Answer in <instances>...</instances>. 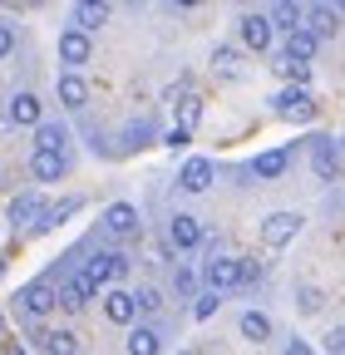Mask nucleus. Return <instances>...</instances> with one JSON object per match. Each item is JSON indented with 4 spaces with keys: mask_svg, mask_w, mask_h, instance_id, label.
Masks as SVG:
<instances>
[{
    "mask_svg": "<svg viewBox=\"0 0 345 355\" xmlns=\"http://www.w3.org/2000/svg\"><path fill=\"white\" fill-rule=\"evenodd\" d=\"M0 336H6V316H0Z\"/></svg>",
    "mask_w": 345,
    "mask_h": 355,
    "instance_id": "obj_43",
    "label": "nucleus"
},
{
    "mask_svg": "<svg viewBox=\"0 0 345 355\" xmlns=\"http://www.w3.org/2000/svg\"><path fill=\"white\" fill-rule=\"evenodd\" d=\"M30 173L39 178V183H55V178H64V153L35 148V158H30Z\"/></svg>",
    "mask_w": 345,
    "mask_h": 355,
    "instance_id": "obj_14",
    "label": "nucleus"
},
{
    "mask_svg": "<svg viewBox=\"0 0 345 355\" xmlns=\"http://www.w3.org/2000/svg\"><path fill=\"white\" fill-rule=\"evenodd\" d=\"M178 355H193V350H178Z\"/></svg>",
    "mask_w": 345,
    "mask_h": 355,
    "instance_id": "obj_44",
    "label": "nucleus"
},
{
    "mask_svg": "<svg viewBox=\"0 0 345 355\" xmlns=\"http://www.w3.org/2000/svg\"><path fill=\"white\" fill-rule=\"evenodd\" d=\"M218 306H222V301H218V291H202V296H197V306H193V316H197V321H207V316H218Z\"/></svg>",
    "mask_w": 345,
    "mask_h": 355,
    "instance_id": "obj_31",
    "label": "nucleus"
},
{
    "mask_svg": "<svg viewBox=\"0 0 345 355\" xmlns=\"http://www.w3.org/2000/svg\"><path fill=\"white\" fill-rule=\"evenodd\" d=\"M79 277H84V282H89V286L99 291V286L109 282V252H99V257H89V261H84V272H79Z\"/></svg>",
    "mask_w": 345,
    "mask_h": 355,
    "instance_id": "obj_24",
    "label": "nucleus"
},
{
    "mask_svg": "<svg viewBox=\"0 0 345 355\" xmlns=\"http://www.w3.org/2000/svg\"><path fill=\"white\" fill-rule=\"evenodd\" d=\"M172 6H183V10H193V6H202V0H172Z\"/></svg>",
    "mask_w": 345,
    "mask_h": 355,
    "instance_id": "obj_41",
    "label": "nucleus"
},
{
    "mask_svg": "<svg viewBox=\"0 0 345 355\" xmlns=\"http://www.w3.org/2000/svg\"><path fill=\"white\" fill-rule=\"evenodd\" d=\"M178 183H183L188 193H202V188L212 183V158H188V163H183V178H178Z\"/></svg>",
    "mask_w": 345,
    "mask_h": 355,
    "instance_id": "obj_18",
    "label": "nucleus"
},
{
    "mask_svg": "<svg viewBox=\"0 0 345 355\" xmlns=\"http://www.w3.org/2000/svg\"><path fill=\"white\" fill-rule=\"evenodd\" d=\"M316 44H321V40H316L306 25H301V30H291V35H286V55H281V60H296V64H306V60L316 55Z\"/></svg>",
    "mask_w": 345,
    "mask_h": 355,
    "instance_id": "obj_15",
    "label": "nucleus"
},
{
    "mask_svg": "<svg viewBox=\"0 0 345 355\" xmlns=\"http://www.w3.org/2000/svg\"><path fill=\"white\" fill-rule=\"evenodd\" d=\"M251 173H256V178H281V173H286V153H262V158H251Z\"/></svg>",
    "mask_w": 345,
    "mask_h": 355,
    "instance_id": "obj_27",
    "label": "nucleus"
},
{
    "mask_svg": "<svg viewBox=\"0 0 345 355\" xmlns=\"http://www.w3.org/2000/svg\"><path fill=\"white\" fill-rule=\"evenodd\" d=\"M6 55H15V30L0 25V60H6Z\"/></svg>",
    "mask_w": 345,
    "mask_h": 355,
    "instance_id": "obj_37",
    "label": "nucleus"
},
{
    "mask_svg": "<svg viewBox=\"0 0 345 355\" xmlns=\"http://www.w3.org/2000/svg\"><path fill=\"white\" fill-rule=\"evenodd\" d=\"M35 340H39V350L45 355H74L79 345H74V331H35Z\"/></svg>",
    "mask_w": 345,
    "mask_h": 355,
    "instance_id": "obj_19",
    "label": "nucleus"
},
{
    "mask_svg": "<svg viewBox=\"0 0 345 355\" xmlns=\"http://www.w3.org/2000/svg\"><path fill=\"white\" fill-rule=\"evenodd\" d=\"M104 222H109V232H114V237H139V227H143L134 202H114V207L104 212Z\"/></svg>",
    "mask_w": 345,
    "mask_h": 355,
    "instance_id": "obj_7",
    "label": "nucleus"
},
{
    "mask_svg": "<svg viewBox=\"0 0 345 355\" xmlns=\"http://www.w3.org/2000/svg\"><path fill=\"white\" fill-rule=\"evenodd\" d=\"M207 291H232V286H242V261L237 257H218V261H207Z\"/></svg>",
    "mask_w": 345,
    "mask_h": 355,
    "instance_id": "obj_4",
    "label": "nucleus"
},
{
    "mask_svg": "<svg viewBox=\"0 0 345 355\" xmlns=\"http://www.w3.org/2000/svg\"><path fill=\"white\" fill-rule=\"evenodd\" d=\"M79 207H84L79 198H60L55 207H39V212H35V232H55L60 222H64V217H74Z\"/></svg>",
    "mask_w": 345,
    "mask_h": 355,
    "instance_id": "obj_10",
    "label": "nucleus"
},
{
    "mask_svg": "<svg viewBox=\"0 0 345 355\" xmlns=\"http://www.w3.org/2000/svg\"><path fill=\"white\" fill-rule=\"evenodd\" d=\"M272 104H276V114H281V119H291V123L316 119V99L306 94V89H281V94H276Z\"/></svg>",
    "mask_w": 345,
    "mask_h": 355,
    "instance_id": "obj_2",
    "label": "nucleus"
},
{
    "mask_svg": "<svg viewBox=\"0 0 345 355\" xmlns=\"http://www.w3.org/2000/svg\"><path fill=\"white\" fill-rule=\"evenodd\" d=\"M296 232H301V212H272V217L262 222V242H267V247H291Z\"/></svg>",
    "mask_w": 345,
    "mask_h": 355,
    "instance_id": "obj_1",
    "label": "nucleus"
},
{
    "mask_svg": "<svg viewBox=\"0 0 345 355\" xmlns=\"http://www.w3.org/2000/svg\"><path fill=\"white\" fill-rule=\"evenodd\" d=\"M311 168L321 183H335L340 178V144L335 139H311Z\"/></svg>",
    "mask_w": 345,
    "mask_h": 355,
    "instance_id": "obj_3",
    "label": "nucleus"
},
{
    "mask_svg": "<svg viewBox=\"0 0 345 355\" xmlns=\"http://www.w3.org/2000/svg\"><path fill=\"white\" fill-rule=\"evenodd\" d=\"M134 291H123V286H114L109 296H104V316L114 321V326H134Z\"/></svg>",
    "mask_w": 345,
    "mask_h": 355,
    "instance_id": "obj_9",
    "label": "nucleus"
},
{
    "mask_svg": "<svg viewBox=\"0 0 345 355\" xmlns=\"http://www.w3.org/2000/svg\"><path fill=\"white\" fill-rule=\"evenodd\" d=\"M89 55H94L89 35H79V30H64V35H60V60H64V64H89Z\"/></svg>",
    "mask_w": 345,
    "mask_h": 355,
    "instance_id": "obj_11",
    "label": "nucleus"
},
{
    "mask_svg": "<svg viewBox=\"0 0 345 355\" xmlns=\"http://www.w3.org/2000/svg\"><path fill=\"white\" fill-rule=\"evenodd\" d=\"M242 336H247L251 345H256V340H267V336H272V321L262 316V311H247V316H242Z\"/></svg>",
    "mask_w": 345,
    "mask_h": 355,
    "instance_id": "obj_25",
    "label": "nucleus"
},
{
    "mask_svg": "<svg viewBox=\"0 0 345 355\" xmlns=\"http://www.w3.org/2000/svg\"><path fill=\"white\" fill-rule=\"evenodd\" d=\"M30 316H50L55 311V286L50 282H30V286H20V296H15Z\"/></svg>",
    "mask_w": 345,
    "mask_h": 355,
    "instance_id": "obj_6",
    "label": "nucleus"
},
{
    "mask_svg": "<svg viewBox=\"0 0 345 355\" xmlns=\"http://www.w3.org/2000/svg\"><path fill=\"white\" fill-rule=\"evenodd\" d=\"M158 345H163V336L153 326H134V331H128V355H158Z\"/></svg>",
    "mask_w": 345,
    "mask_h": 355,
    "instance_id": "obj_20",
    "label": "nucleus"
},
{
    "mask_svg": "<svg viewBox=\"0 0 345 355\" xmlns=\"http://www.w3.org/2000/svg\"><path fill=\"white\" fill-rule=\"evenodd\" d=\"M311 35L316 40H335L340 35V15L335 10H311Z\"/></svg>",
    "mask_w": 345,
    "mask_h": 355,
    "instance_id": "obj_23",
    "label": "nucleus"
},
{
    "mask_svg": "<svg viewBox=\"0 0 345 355\" xmlns=\"http://www.w3.org/2000/svg\"><path fill=\"white\" fill-rule=\"evenodd\" d=\"M212 69L227 74V79H237L242 74V55L232 50V44H218V50H212Z\"/></svg>",
    "mask_w": 345,
    "mask_h": 355,
    "instance_id": "obj_22",
    "label": "nucleus"
},
{
    "mask_svg": "<svg viewBox=\"0 0 345 355\" xmlns=\"http://www.w3.org/2000/svg\"><path fill=\"white\" fill-rule=\"evenodd\" d=\"M0 277H6V252H0Z\"/></svg>",
    "mask_w": 345,
    "mask_h": 355,
    "instance_id": "obj_42",
    "label": "nucleus"
},
{
    "mask_svg": "<svg viewBox=\"0 0 345 355\" xmlns=\"http://www.w3.org/2000/svg\"><path fill=\"white\" fill-rule=\"evenodd\" d=\"M281 355H311V350H306V345H301V340H291V345H286Z\"/></svg>",
    "mask_w": 345,
    "mask_h": 355,
    "instance_id": "obj_39",
    "label": "nucleus"
},
{
    "mask_svg": "<svg viewBox=\"0 0 345 355\" xmlns=\"http://www.w3.org/2000/svg\"><path fill=\"white\" fill-rule=\"evenodd\" d=\"M276 74H281V79H296V84H306L311 64H296V60H276Z\"/></svg>",
    "mask_w": 345,
    "mask_h": 355,
    "instance_id": "obj_30",
    "label": "nucleus"
},
{
    "mask_svg": "<svg viewBox=\"0 0 345 355\" xmlns=\"http://www.w3.org/2000/svg\"><path fill=\"white\" fill-rule=\"evenodd\" d=\"M0 355H30V350H25L20 340H10V345H6V350H0Z\"/></svg>",
    "mask_w": 345,
    "mask_h": 355,
    "instance_id": "obj_40",
    "label": "nucleus"
},
{
    "mask_svg": "<svg viewBox=\"0 0 345 355\" xmlns=\"http://www.w3.org/2000/svg\"><path fill=\"white\" fill-rule=\"evenodd\" d=\"M84 99H89V84H84L79 74H64L60 79V104L64 109H84Z\"/></svg>",
    "mask_w": 345,
    "mask_h": 355,
    "instance_id": "obj_21",
    "label": "nucleus"
},
{
    "mask_svg": "<svg viewBox=\"0 0 345 355\" xmlns=\"http://www.w3.org/2000/svg\"><path fill=\"white\" fill-rule=\"evenodd\" d=\"M188 139H193V133H188V128H178V123H172V128L163 133V148H172V153H183V148H188Z\"/></svg>",
    "mask_w": 345,
    "mask_h": 355,
    "instance_id": "obj_32",
    "label": "nucleus"
},
{
    "mask_svg": "<svg viewBox=\"0 0 345 355\" xmlns=\"http://www.w3.org/2000/svg\"><path fill=\"white\" fill-rule=\"evenodd\" d=\"M0 128H6V119H0Z\"/></svg>",
    "mask_w": 345,
    "mask_h": 355,
    "instance_id": "obj_45",
    "label": "nucleus"
},
{
    "mask_svg": "<svg viewBox=\"0 0 345 355\" xmlns=\"http://www.w3.org/2000/svg\"><path fill=\"white\" fill-rule=\"evenodd\" d=\"M172 282H178V291H197V272H193V266H178Z\"/></svg>",
    "mask_w": 345,
    "mask_h": 355,
    "instance_id": "obj_34",
    "label": "nucleus"
},
{
    "mask_svg": "<svg viewBox=\"0 0 345 355\" xmlns=\"http://www.w3.org/2000/svg\"><path fill=\"white\" fill-rule=\"evenodd\" d=\"M256 277H262V266H256V261H242V286H251Z\"/></svg>",
    "mask_w": 345,
    "mask_h": 355,
    "instance_id": "obj_38",
    "label": "nucleus"
},
{
    "mask_svg": "<svg viewBox=\"0 0 345 355\" xmlns=\"http://www.w3.org/2000/svg\"><path fill=\"white\" fill-rule=\"evenodd\" d=\"M104 20H109V0H79V6H74V30L79 35L99 30Z\"/></svg>",
    "mask_w": 345,
    "mask_h": 355,
    "instance_id": "obj_12",
    "label": "nucleus"
},
{
    "mask_svg": "<svg viewBox=\"0 0 345 355\" xmlns=\"http://www.w3.org/2000/svg\"><path fill=\"white\" fill-rule=\"evenodd\" d=\"M89 296H94V286L84 282V277H74V282H64V286L55 291V306H64V311H84V306H89Z\"/></svg>",
    "mask_w": 345,
    "mask_h": 355,
    "instance_id": "obj_13",
    "label": "nucleus"
},
{
    "mask_svg": "<svg viewBox=\"0 0 345 355\" xmlns=\"http://www.w3.org/2000/svg\"><path fill=\"white\" fill-rule=\"evenodd\" d=\"M202 242V222L197 217H188V212H178L168 222V247H178V252H188V247H197Z\"/></svg>",
    "mask_w": 345,
    "mask_h": 355,
    "instance_id": "obj_5",
    "label": "nucleus"
},
{
    "mask_svg": "<svg viewBox=\"0 0 345 355\" xmlns=\"http://www.w3.org/2000/svg\"><path fill=\"white\" fill-rule=\"evenodd\" d=\"M237 35H242L247 50H256V55H262L267 44H272V25H267V15H242V20H237Z\"/></svg>",
    "mask_w": 345,
    "mask_h": 355,
    "instance_id": "obj_8",
    "label": "nucleus"
},
{
    "mask_svg": "<svg viewBox=\"0 0 345 355\" xmlns=\"http://www.w3.org/2000/svg\"><path fill=\"white\" fill-rule=\"evenodd\" d=\"M301 311H321V291L316 286H301Z\"/></svg>",
    "mask_w": 345,
    "mask_h": 355,
    "instance_id": "obj_36",
    "label": "nucleus"
},
{
    "mask_svg": "<svg viewBox=\"0 0 345 355\" xmlns=\"http://www.w3.org/2000/svg\"><path fill=\"white\" fill-rule=\"evenodd\" d=\"M326 350H330V355H345V331H340V326H330V336H326Z\"/></svg>",
    "mask_w": 345,
    "mask_h": 355,
    "instance_id": "obj_35",
    "label": "nucleus"
},
{
    "mask_svg": "<svg viewBox=\"0 0 345 355\" xmlns=\"http://www.w3.org/2000/svg\"><path fill=\"white\" fill-rule=\"evenodd\" d=\"M109 277H114V282L128 277V257H123V252H109Z\"/></svg>",
    "mask_w": 345,
    "mask_h": 355,
    "instance_id": "obj_33",
    "label": "nucleus"
},
{
    "mask_svg": "<svg viewBox=\"0 0 345 355\" xmlns=\"http://www.w3.org/2000/svg\"><path fill=\"white\" fill-rule=\"evenodd\" d=\"M267 25H272V30H286V35H291V30H301V25H306V10H301L296 0H276V10L267 15Z\"/></svg>",
    "mask_w": 345,
    "mask_h": 355,
    "instance_id": "obj_16",
    "label": "nucleus"
},
{
    "mask_svg": "<svg viewBox=\"0 0 345 355\" xmlns=\"http://www.w3.org/2000/svg\"><path fill=\"white\" fill-rule=\"evenodd\" d=\"M35 148L64 153V128H55V123H39V133H35Z\"/></svg>",
    "mask_w": 345,
    "mask_h": 355,
    "instance_id": "obj_28",
    "label": "nucleus"
},
{
    "mask_svg": "<svg viewBox=\"0 0 345 355\" xmlns=\"http://www.w3.org/2000/svg\"><path fill=\"white\" fill-rule=\"evenodd\" d=\"M197 119H202V99H197V94H188V99L178 104V128H188V133H193V128H197Z\"/></svg>",
    "mask_w": 345,
    "mask_h": 355,
    "instance_id": "obj_29",
    "label": "nucleus"
},
{
    "mask_svg": "<svg viewBox=\"0 0 345 355\" xmlns=\"http://www.w3.org/2000/svg\"><path fill=\"white\" fill-rule=\"evenodd\" d=\"M35 212H39V198H35V193L10 198V227H15V222H35Z\"/></svg>",
    "mask_w": 345,
    "mask_h": 355,
    "instance_id": "obj_26",
    "label": "nucleus"
},
{
    "mask_svg": "<svg viewBox=\"0 0 345 355\" xmlns=\"http://www.w3.org/2000/svg\"><path fill=\"white\" fill-rule=\"evenodd\" d=\"M39 114H45V104L35 94H15L10 109H6V123H39Z\"/></svg>",
    "mask_w": 345,
    "mask_h": 355,
    "instance_id": "obj_17",
    "label": "nucleus"
}]
</instances>
